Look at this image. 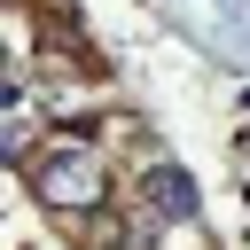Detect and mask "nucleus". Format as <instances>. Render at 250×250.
I'll return each mask as SVG.
<instances>
[{
    "label": "nucleus",
    "mask_w": 250,
    "mask_h": 250,
    "mask_svg": "<svg viewBox=\"0 0 250 250\" xmlns=\"http://www.w3.org/2000/svg\"><path fill=\"white\" fill-rule=\"evenodd\" d=\"M102 250H156V211H133L125 227H109Z\"/></svg>",
    "instance_id": "obj_4"
},
{
    "label": "nucleus",
    "mask_w": 250,
    "mask_h": 250,
    "mask_svg": "<svg viewBox=\"0 0 250 250\" xmlns=\"http://www.w3.org/2000/svg\"><path fill=\"white\" fill-rule=\"evenodd\" d=\"M31 188H39L47 211H70V219L102 211V195H109L102 148H86V141H55V148H39V156H31Z\"/></svg>",
    "instance_id": "obj_1"
},
{
    "label": "nucleus",
    "mask_w": 250,
    "mask_h": 250,
    "mask_svg": "<svg viewBox=\"0 0 250 250\" xmlns=\"http://www.w3.org/2000/svg\"><path fill=\"white\" fill-rule=\"evenodd\" d=\"M141 195H148L156 219H195V180H188L180 164H156V172L141 180Z\"/></svg>",
    "instance_id": "obj_2"
},
{
    "label": "nucleus",
    "mask_w": 250,
    "mask_h": 250,
    "mask_svg": "<svg viewBox=\"0 0 250 250\" xmlns=\"http://www.w3.org/2000/svg\"><path fill=\"white\" fill-rule=\"evenodd\" d=\"M8 156L31 164V94H23V70L8 78Z\"/></svg>",
    "instance_id": "obj_3"
}]
</instances>
